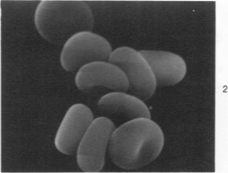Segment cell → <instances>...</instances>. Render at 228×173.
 <instances>
[{
	"label": "cell",
	"mask_w": 228,
	"mask_h": 173,
	"mask_svg": "<svg viewBox=\"0 0 228 173\" xmlns=\"http://www.w3.org/2000/svg\"><path fill=\"white\" fill-rule=\"evenodd\" d=\"M163 144L159 126L147 118L134 119L115 128L107 150L112 162L126 170L139 169L149 164L159 155Z\"/></svg>",
	"instance_id": "cell-1"
},
{
	"label": "cell",
	"mask_w": 228,
	"mask_h": 173,
	"mask_svg": "<svg viewBox=\"0 0 228 173\" xmlns=\"http://www.w3.org/2000/svg\"><path fill=\"white\" fill-rule=\"evenodd\" d=\"M35 22L39 32L53 43H64L79 32L92 30L94 16L89 6L83 1H43L36 9Z\"/></svg>",
	"instance_id": "cell-2"
},
{
	"label": "cell",
	"mask_w": 228,
	"mask_h": 173,
	"mask_svg": "<svg viewBox=\"0 0 228 173\" xmlns=\"http://www.w3.org/2000/svg\"><path fill=\"white\" fill-rule=\"evenodd\" d=\"M108 61L119 67L128 83L127 92L143 101L150 99L157 86L150 66L140 51L122 46L113 50Z\"/></svg>",
	"instance_id": "cell-3"
},
{
	"label": "cell",
	"mask_w": 228,
	"mask_h": 173,
	"mask_svg": "<svg viewBox=\"0 0 228 173\" xmlns=\"http://www.w3.org/2000/svg\"><path fill=\"white\" fill-rule=\"evenodd\" d=\"M112 50L110 44L103 37L92 30L82 31L64 43L60 62L66 71L73 72L92 62L108 61Z\"/></svg>",
	"instance_id": "cell-4"
},
{
	"label": "cell",
	"mask_w": 228,
	"mask_h": 173,
	"mask_svg": "<svg viewBox=\"0 0 228 173\" xmlns=\"http://www.w3.org/2000/svg\"><path fill=\"white\" fill-rule=\"evenodd\" d=\"M115 128L108 118L101 116L94 119L76 151L77 163L82 171L92 172L102 170L109 140Z\"/></svg>",
	"instance_id": "cell-5"
},
{
	"label": "cell",
	"mask_w": 228,
	"mask_h": 173,
	"mask_svg": "<svg viewBox=\"0 0 228 173\" xmlns=\"http://www.w3.org/2000/svg\"><path fill=\"white\" fill-rule=\"evenodd\" d=\"M75 81L80 90H88L97 86H102L113 91L127 92L128 83L122 71L108 61L88 63L79 69Z\"/></svg>",
	"instance_id": "cell-6"
},
{
	"label": "cell",
	"mask_w": 228,
	"mask_h": 173,
	"mask_svg": "<svg viewBox=\"0 0 228 173\" xmlns=\"http://www.w3.org/2000/svg\"><path fill=\"white\" fill-rule=\"evenodd\" d=\"M89 107L82 103L72 105L67 111L57 133L56 144L62 152L74 154L94 120Z\"/></svg>",
	"instance_id": "cell-7"
},
{
	"label": "cell",
	"mask_w": 228,
	"mask_h": 173,
	"mask_svg": "<svg viewBox=\"0 0 228 173\" xmlns=\"http://www.w3.org/2000/svg\"><path fill=\"white\" fill-rule=\"evenodd\" d=\"M148 63L157 86H169L180 82L186 72L185 63L174 54L160 50L140 51Z\"/></svg>",
	"instance_id": "cell-8"
},
{
	"label": "cell",
	"mask_w": 228,
	"mask_h": 173,
	"mask_svg": "<svg viewBox=\"0 0 228 173\" xmlns=\"http://www.w3.org/2000/svg\"><path fill=\"white\" fill-rule=\"evenodd\" d=\"M97 107L103 114L119 117L125 123L139 118H151L150 111L144 101L126 92L105 94L98 100Z\"/></svg>",
	"instance_id": "cell-9"
}]
</instances>
